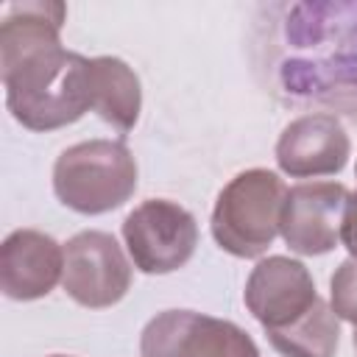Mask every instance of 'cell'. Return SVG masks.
Here are the masks:
<instances>
[{
	"label": "cell",
	"instance_id": "cell-1",
	"mask_svg": "<svg viewBox=\"0 0 357 357\" xmlns=\"http://www.w3.org/2000/svg\"><path fill=\"white\" fill-rule=\"evenodd\" d=\"M265 14L257 50L268 89L357 120V3H282Z\"/></svg>",
	"mask_w": 357,
	"mask_h": 357
},
{
	"label": "cell",
	"instance_id": "cell-2",
	"mask_svg": "<svg viewBox=\"0 0 357 357\" xmlns=\"http://www.w3.org/2000/svg\"><path fill=\"white\" fill-rule=\"evenodd\" d=\"M61 3H14L0 22L6 106L31 131H53L89 112V59L61 47Z\"/></svg>",
	"mask_w": 357,
	"mask_h": 357
},
{
	"label": "cell",
	"instance_id": "cell-3",
	"mask_svg": "<svg viewBox=\"0 0 357 357\" xmlns=\"http://www.w3.org/2000/svg\"><path fill=\"white\" fill-rule=\"evenodd\" d=\"M56 198L81 215H103L123 206L137 190V159L117 139H86L53 165Z\"/></svg>",
	"mask_w": 357,
	"mask_h": 357
},
{
	"label": "cell",
	"instance_id": "cell-4",
	"mask_svg": "<svg viewBox=\"0 0 357 357\" xmlns=\"http://www.w3.org/2000/svg\"><path fill=\"white\" fill-rule=\"evenodd\" d=\"M287 187L273 170H243L218 195L212 209L215 243L243 259L259 257L282 231Z\"/></svg>",
	"mask_w": 357,
	"mask_h": 357
},
{
	"label": "cell",
	"instance_id": "cell-5",
	"mask_svg": "<svg viewBox=\"0 0 357 357\" xmlns=\"http://www.w3.org/2000/svg\"><path fill=\"white\" fill-rule=\"evenodd\" d=\"M123 240L142 273H173L190 262L198 245L195 218L165 198L142 201L123 220Z\"/></svg>",
	"mask_w": 357,
	"mask_h": 357
},
{
	"label": "cell",
	"instance_id": "cell-6",
	"mask_svg": "<svg viewBox=\"0 0 357 357\" xmlns=\"http://www.w3.org/2000/svg\"><path fill=\"white\" fill-rule=\"evenodd\" d=\"M139 357H259V349L231 321L195 310H165L145 324Z\"/></svg>",
	"mask_w": 357,
	"mask_h": 357
},
{
	"label": "cell",
	"instance_id": "cell-7",
	"mask_svg": "<svg viewBox=\"0 0 357 357\" xmlns=\"http://www.w3.org/2000/svg\"><path fill=\"white\" fill-rule=\"evenodd\" d=\"M64 293L89 310L117 304L131 287V265L106 231H81L64 245Z\"/></svg>",
	"mask_w": 357,
	"mask_h": 357
},
{
	"label": "cell",
	"instance_id": "cell-8",
	"mask_svg": "<svg viewBox=\"0 0 357 357\" xmlns=\"http://www.w3.org/2000/svg\"><path fill=\"white\" fill-rule=\"evenodd\" d=\"M349 190L337 181H301L287 190L282 209V237L304 257L326 254L340 240Z\"/></svg>",
	"mask_w": 357,
	"mask_h": 357
},
{
	"label": "cell",
	"instance_id": "cell-9",
	"mask_svg": "<svg viewBox=\"0 0 357 357\" xmlns=\"http://www.w3.org/2000/svg\"><path fill=\"white\" fill-rule=\"evenodd\" d=\"M243 298L248 312L268 332L298 321L318 301V293L310 271L298 259L268 257L251 271Z\"/></svg>",
	"mask_w": 357,
	"mask_h": 357
},
{
	"label": "cell",
	"instance_id": "cell-10",
	"mask_svg": "<svg viewBox=\"0 0 357 357\" xmlns=\"http://www.w3.org/2000/svg\"><path fill=\"white\" fill-rule=\"evenodd\" d=\"M351 153L349 134L335 114L310 112L290 120L276 142V162L293 178L335 176Z\"/></svg>",
	"mask_w": 357,
	"mask_h": 357
},
{
	"label": "cell",
	"instance_id": "cell-11",
	"mask_svg": "<svg viewBox=\"0 0 357 357\" xmlns=\"http://www.w3.org/2000/svg\"><path fill=\"white\" fill-rule=\"evenodd\" d=\"M64 276V248L45 231L17 229L0 245V290L14 301L47 296Z\"/></svg>",
	"mask_w": 357,
	"mask_h": 357
},
{
	"label": "cell",
	"instance_id": "cell-12",
	"mask_svg": "<svg viewBox=\"0 0 357 357\" xmlns=\"http://www.w3.org/2000/svg\"><path fill=\"white\" fill-rule=\"evenodd\" d=\"M89 73V109L98 112L112 128L128 134L137 126L142 109V89L137 73L114 56H95L86 64Z\"/></svg>",
	"mask_w": 357,
	"mask_h": 357
},
{
	"label": "cell",
	"instance_id": "cell-13",
	"mask_svg": "<svg viewBox=\"0 0 357 357\" xmlns=\"http://www.w3.org/2000/svg\"><path fill=\"white\" fill-rule=\"evenodd\" d=\"M268 340L282 357H335L340 324L332 307L324 298H318L290 326L268 329Z\"/></svg>",
	"mask_w": 357,
	"mask_h": 357
},
{
	"label": "cell",
	"instance_id": "cell-14",
	"mask_svg": "<svg viewBox=\"0 0 357 357\" xmlns=\"http://www.w3.org/2000/svg\"><path fill=\"white\" fill-rule=\"evenodd\" d=\"M329 307L337 318L357 326V259H346L337 265L329 282Z\"/></svg>",
	"mask_w": 357,
	"mask_h": 357
},
{
	"label": "cell",
	"instance_id": "cell-15",
	"mask_svg": "<svg viewBox=\"0 0 357 357\" xmlns=\"http://www.w3.org/2000/svg\"><path fill=\"white\" fill-rule=\"evenodd\" d=\"M340 243L349 248V254L357 259V190L349 192L346 209H343V223H340Z\"/></svg>",
	"mask_w": 357,
	"mask_h": 357
},
{
	"label": "cell",
	"instance_id": "cell-16",
	"mask_svg": "<svg viewBox=\"0 0 357 357\" xmlns=\"http://www.w3.org/2000/svg\"><path fill=\"white\" fill-rule=\"evenodd\" d=\"M354 349H357V329H354Z\"/></svg>",
	"mask_w": 357,
	"mask_h": 357
},
{
	"label": "cell",
	"instance_id": "cell-17",
	"mask_svg": "<svg viewBox=\"0 0 357 357\" xmlns=\"http://www.w3.org/2000/svg\"><path fill=\"white\" fill-rule=\"evenodd\" d=\"M53 357H64V354H53Z\"/></svg>",
	"mask_w": 357,
	"mask_h": 357
}]
</instances>
